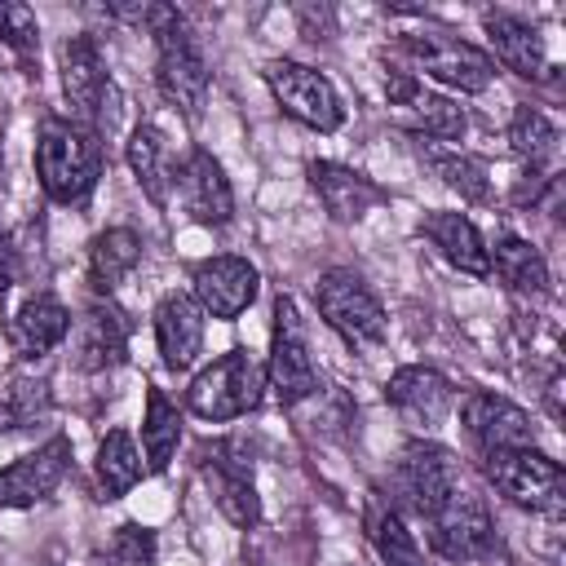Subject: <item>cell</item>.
Instances as JSON below:
<instances>
[{"instance_id":"6da1fadb","label":"cell","mask_w":566,"mask_h":566,"mask_svg":"<svg viewBox=\"0 0 566 566\" xmlns=\"http://www.w3.org/2000/svg\"><path fill=\"white\" fill-rule=\"evenodd\" d=\"M137 27H146V35H155V84H159V93L186 119H199L212 75H208V57H203L186 13L172 9V4H142Z\"/></svg>"},{"instance_id":"7a4b0ae2","label":"cell","mask_w":566,"mask_h":566,"mask_svg":"<svg viewBox=\"0 0 566 566\" xmlns=\"http://www.w3.org/2000/svg\"><path fill=\"white\" fill-rule=\"evenodd\" d=\"M35 177L53 203H62V208L88 203V195L97 190V177H102L97 133L75 124V119L49 115L40 124V137H35Z\"/></svg>"},{"instance_id":"3957f363","label":"cell","mask_w":566,"mask_h":566,"mask_svg":"<svg viewBox=\"0 0 566 566\" xmlns=\"http://www.w3.org/2000/svg\"><path fill=\"white\" fill-rule=\"evenodd\" d=\"M261 389H265V367L252 358V349L234 345L226 349L221 358H212L186 389V407L199 416V420H212V424H226V420H239L248 411L261 407Z\"/></svg>"},{"instance_id":"277c9868","label":"cell","mask_w":566,"mask_h":566,"mask_svg":"<svg viewBox=\"0 0 566 566\" xmlns=\"http://www.w3.org/2000/svg\"><path fill=\"white\" fill-rule=\"evenodd\" d=\"M398 53L411 62V71H424L429 80L455 93H486L495 80L491 53L451 31H407L398 35Z\"/></svg>"},{"instance_id":"5b68a950","label":"cell","mask_w":566,"mask_h":566,"mask_svg":"<svg viewBox=\"0 0 566 566\" xmlns=\"http://www.w3.org/2000/svg\"><path fill=\"white\" fill-rule=\"evenodd\" d=\"M482 473L517 509H531V513H544V517H562V509H566V473L539 447L491 451V455H482Z\"/></svg>"},{"instance_id":"8992f818","label":"cell","mask_w":566,"mask_h":566,"mask_svg":"<svg viewBox=\"0 0 566 566\" xmlns=\"http://www.w3.org/2000/svg\"><path fill=\"white\" fill-rule=\"evenodd\" d=\"M314 305L323 314V323L354 349H367V345H380L385 332H389V318H385V305L380 296L367 287L363 274L354 270H323L318 283H314Z\"/></svg>"},{"instance_id":"52a82bcc","label":"cell","mask_w":566,"mask_h":566,"mask_svg":"<svg viewBox=\"0 0 566 566\" xmlns=\"http://www.w3.org/2000/svg\"><path fill=\"white\" fill-rule=\"evenodd\" d=\"M424 531H429V544L442 562L451 566H464V562H486L495 553V522H491V509L486 500L473 491V486H455L429 517H424Z\"/></svg>"},{"instance_id":"ba28073f","label":"cell","mask_w":566,"mask_h":566,"mask_svg":"<svg viewBox=\"0 0 566 566\" xmlns=\"http://www.w3.org/2000/svg\"><path fill=\"white\" fill-rule=\"evenodd\" d=\"M394 504L402 513H416V517H429L464 478H460V460L442 447V442H429V438H411L398 460H394Z\"/></svg>"},{"instance_id":"9c48e42d","label":"cell","mask_w":566,"mask_h":566,"mask_svg":"<svg viewBox=\"0 0 566 566\" xmlns=\"http://www.w3.org/2000/svg\"><path fill=\"white\" fill-rule=\"evenodd\" d=\"M265 84H270V93L287 119H296L314 133H336L345 124V102L323 71L292 62V57H279L265 66Z\"/></svg>"},{"instance_id":"30bf717a","label":"cell","mask_w":566,"mask_h":566,"mask_svg":"<svg viewBox=\"0 0 566 566\" xmlns=\"http://www.w3.org/2000/svg\"><path fill=\"white\" fill-rule=\"evenodd\" d=\"M265 385L274 389L279 407H296L318 394V367L310 358L305 323L292 305V296L274 301V332H270V358H265Z\"/></svg>"},{"instance_id":"8fae6325","label":"cell","mask_w":566,"mask_h":566,"mask_svg":"<svg viewBox=\"0 0 566 566\" xmlns=\"http://www.w3.org/2000/svg\"><path fill=\"white\" fill-rule=\"evenodd\" d=\"M57 71H62V93L75 111V124L84 128H111L115 124V84L106 75V62L93 44V35H66L57 49Z\"/></svg>"},{"instance_id":"7c38bea8","label":"cell","mask_w":566,"mask_h":566,"mask_svg":"<svg viewBox=\"0 0 566 566\" xmlns=\"http://www.w3.org/2000/svg\"><path fill=\"white\" fill-rule=\"evenodd\" d=\"M385 97H389V106L398 111V124L416 137V142H460L464 137V128H469V119H464V111L451 102V97H442V93H429L411 71H389L385 75Z\"/></svg>"},{"instance_id":"4fadbf2b","label":"cell","mask_w":566,"mask_h":566,"mask_svg":"<svg viewBox=\"0 0 566 566\" xmlns=\"http://www.w3.org/2000/svg\"><path fill=\"white\" fill-rule=\"evenodd\" d=\"M460 424H464L469 442L478 447V455L535 447L531 411L517 407V402L504 398V394H491V389H469V394L460 398Z\"/></svg>"},{"instance_id":"5bb4252c","label":"cell","mask_w":566,"mask_h":566,"mask_svg":"<svg viewBox=\"0 0 566 566\" xmlns=\"http://www.w3.org/2000/svg\"><path fill=\"white\" fill-rule=\"evenodd\" d=\"M261 292V274L248 256H208L190 270V296L208 318H239Z\"/></svg>"},{"instance_id":"9a60e30c","label":"cell","mask_w":566,"mask_h":566,"mask_svg":"<svg viewBox=\"0 0 566 566\" xmlns=\"http://www.w3.org/2000/svg\"><path fill=\"white\" fill-rule=\"evenodd\" d=\"M71 473V438H49L44 447L27 451L9 469H0V509H31L44 504L62 478Z\"/></svg>"},{"instance_id":"2e32d148","label":"cell","mask_w":566,"mask_h":566,"mask_svg":"<svg viewBox=\"0 0 566 566\" xmlns=\"http://www.w3.org/2000/svg\"><path fill=\"white\" fill-rule=\"evenodd\" d=\"M203 473H208V486H212L221 517L239 531H252L261 522V495L252 486V455L243 451V442L239 438L221 442L212 451V460H203Z\"/></svg>"},{"instance_id":"e0dca14e","label":"cell","mask_w":566,"mask_h":566,"mask_svg":"<svg viewBox=\"0 0 566 566\" xmlns=\"http://www.w3.org/2000/svg\"><path fill=\"white\" fill-rule=\"evenodd\" d=\"M128 314L111 301V296H97L75 323H71V336H75V367L80 371H115L124 358H128Z\"/></svg>"},{"instance_id":"ac0fdd59","label":"cell","mask_w":566,"mask_h":566,"mask_svg":"<svg viewBox=\"0 0 566 566\" xmlns=\"http://www.w3.org/2000/svg\"><path fill=\"white\" fill-rule=\"evenodd\" d=\"M177 190H181V208L190 212V221L208 226V230H221L230 226L234 217V190H230V177L221 168L217 155L208 150H190L177 168Z\"/></svg>"},{"instance_id":"d6986e66","label":"cell","mask_w":566,"mask_h":566,"mask_svg":"<svg viewBox=\"0 0 566 566\" xmlns=\"http://www.w3.org/2000/svg\"><path fill=\"white\" fill-rule=\"evenodd\" d=\"M385 402L411 424V429H424L433 433L447 411H451V385L438 367H424V363H407L398 367L389 380H385Z\"/></svg>"},{"instance_id":"ffe728a7","label":"cell","mask_w":566,"mask_h":566,"mask_svg":"<svg viewBox=\"0 0 566 566\" xmlns=\"http://www.w3.org/2000/svg\"><path fill=\"white\" fill-rule=\"evenodd\" d=\"M305 172H310V186H314V195H318L323 212H327L332 221H340V226L363 221L371 208H380V203H385V190H380L367 172H358V168H349V164L314 159Z\"/></svg>"},{"instance_id":"44dd1931","label":"cell","mask_w":566,"mask_h":566,"mask_svg":"<svg viewBox=\"0 0 566 566\" xmlns=\"http://www.w3.org/2000/svg\"><path fill=\"white\" fill-rule=\"evenodd\" d=\"M203 310L190 292H168L155 305V345L168 371H190L203 354Z\"/></svg>"},{"instance_id":"7402d4cb","label":"cell","mask_w":566,"mask_h":566,"mask_svg":"<svg viewBox=\"0 0 566 566\" xmlns=\"http://www.w3.org/2000/svg\"><path fill=\"white\" fill-rule=\"evenodd\" d=\"M482 31L491 40V62H500L504 71L522 75V80H544L548 75V53H544V35L517 18V13H504V9H486L482 13Z\"/></svg>"},{"instance_id":"603a6c76","label":"cell","mask_w":566,"mask_h":566,"mask_svg":"<svg viewBox=\"0 0 566 566\" xmlns=\"http://www.w3.org/2000/svg\"><path fill=\"white\" fill-rule=\"evenodd\" d=\"M420 234L433 243V252H438L451 270L473 274V279H486V274H491L486 239H482V230H478L464 212H447V208L424 212V217H420Z\"/></svg>"},{"instance_id":"cb8c5ba5","label":"cell","mask_w":566,"mask_h":566,"mask_svg":"<svg viewBox=\"0 0 566 566\" xmlns=\"http://www.w3.org/2000/svg\"><path fill=\"white\" fill-rule=\"evenodd\" d=\"M71 336V310L57 296H27L9 318V345L18 358L35 363Z\"/></svg>"},{"instance_id":"d4e9b609","label":"cell","mask_w":566,"mask_h":566,"mask_svg":"<svg viewBox=\"0 0 566 566\" xmlns=\"http://www.w3.org/2000/svg\"><path fill=\"white\" fill-rule=\"evenodd\" d=\"M420 150V164L447 186L455 190L464 203H486L491 199V168L486 159L469 155V150H451V146H438V142H416Z\"/></svg>"},{"instance_id":"484cf974","label":"cell","mask_w":566,"mask_h":566,"mask_svg":"<svg viewBox=\"0 0 566 566\" xmlns=\"http://www.w3.org/2000/svg\"><path fill=\"white\" fill-rule=\"evenodd\" d=\"M142 261V234L133 226H106L88 243V283L97 296H111Z\"/></svg>"},{"instance_id":"4316f807","label":"cell","mask_w":566,"mask_h":566,"mask_svg":"<svg viewBox=\"0 0 566 566\" xmlns=\"http://www.w3.org/2000/svg\"><path fill=\"white\" fill-rule=\"evenodd\" d=\"M491 256V274L517 292V296H548V261L539 256L535 243L517 239V234H500L495 248H486Z\"/></svg>"},{"instance_id":"83f0119b","label":"cell","mask_w":566,"mask_h":566,"mask_svg":"<svg viewBox=\"0 0 566 566\" xmlns=\"http://www.w3.org/2000/svg\"><path fill=\"white\" fill-rule=\"evenodd\" d=\"M367 539L385 566H424V553L416 544V531L407 526V513L394 500H371L367 504Z\"/></svg>"},{"instance_id":"f1b7e54d","label":"cell","mask_w":566,"mask_h":566,"mask_svg":"<svg viewBox=\"0 0 566 566\" xmlns=\"http://www.w3.org/2000/svg\"><path fill=\"white\" fill-rule=\"evenodd\" d=\"M124 159L142 186V195L155 203V208H168V190H172V168H168V146L159 137V128L150 124H137L133 137L124 142Z\"/></svg>"},{"instance_id":"f546056e","label":"cell","mask_w":566,"mask_h":566,"mask_svg":"<svg viewBox=\"0 0 566 566\" xmlns=\"http://www.w3.org/2000/svg\"><path fill=\"white\" fill-rule=\"evenodd\" d=\"M181 442V411L164 389H146V411H142V460L150 473H164L177 455Z\"/></svg>"},{"instance_id":"4dcf8cb0","label":"cell","mask_w":566,"mask_h":566,"mask_svg":"<svg viewBox=\"0 0 566 566\" xmlns=\"http://www.w3.org/2000/svg\"><path fill=\"white\" fill-rule=\"evenodd\" d=\"M93 473H97V486H102V500H119L128 495L142 473H146V460L133 442L128 429H111L102 442H97V460H93Z\"/></svg>"},{"instance_id":"1f68e13d","label":"cell","mask_w":566,"mask_h":566,"mask_svg":"<svg viewBox=\"0 0 566 566\" xmlns=\"http://www.w3.org/2000/svg\"><path fill=\"white\" fill-rule=\"evenodd\" d=\"M557 124L539 111V106H517L509 119V146L513 155L526 164V172H544L548 159L557 155Z\"/></svg>"},{"instance_id":"d6a6232c","label":"cell","mask_w":566,"mask_h":566,"mask_svg":"<svg viewBox=\"0 0 566 566\" xmlns=\"http://www.w3.org/2000/svg\"><path fill=\"white\" fill-rule=\"evenodd\" d=\"M159 539L142 522H124L111 531V539L88 557V566H155Z\"/></svg>"},{"instance_id":"836d02e7","label":"cell","mask_w":566,"mask_h":566,"mask_svg":"<svg viewBox=\"0 0 566 566\" xmlns=\"http://www.w3.org/2000/svg\"><path fill=\"white\" fill-rule=\"evenodd\" d=\"M49 407V385L35 376H13L9 389L0 394V429H22Z\"/></svg>"},{"instance_id":"e575fe53","label":"cell","mask_w":566,"mask_h":566,"mask_svg":"<svg viewBox=\"0 0 566 566\" xmlns=\"http://www.w3.org/2000/svg\"><path fill=\"white\" fill-rule=\"evenodd\" d=\"M0 44L9 53H18L22 62H31V53L40 49V22H35L31 4L0 0Z\"/></svg>"},{"instance_id":"d590c367","label":"cell","mask_w":566,"mask_h":566,"mask_svg":"<svg viewBox=\"0 0 566 566\" xmlns=\"http://www.w3.org/2000/svg\"><path fill=\"white\" fill-rule=\"evenodd\" d=\"M13 279H18V256H13V248H9V239L0 234V296L13 287Z\"/></svg>"},{"instance_id":"8d00e7d4","label":"cell","mask_w":566,"mask_h":566,"mask_svg":"<svg viewBox=\"0 0 566 566\" xmlns=\"http://www.w3.org/2000/svg\"><path fill=\"white\" fill-rule=\"evenodd\" d=\"M442 566H451V562H442Z\"/></svg>"}]
</instances>
